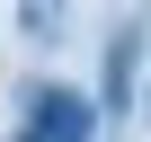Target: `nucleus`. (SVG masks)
I'll return each mask as SVG.
<instances>
[{
    "label": "nucleus",
    "instance_id": "obj_1",
    "mask_svg": "<svg viewBox=\"0 0 151 142\" xmlns=\"http://www.w3.org/2000/svg\"><path fill=\"white\" fill-rule=\"evenodd\" d=\"M89 133H98L89 98H71V89H36V107H27V133H18V142H89Z\"/></svg>",
    "mask_w": 151,
    "mask_h": 142
},
{
    "label": "nucleus",
    "instance_id": "obj_2",
    "mask_svg": "<svg viewBox=\"0 0 151 142\" xmlns=\"http://www.w3.org/2000/svg\"><path fill=\"white\" fill-rule=\"evenodd\" d=\"M133 53H142V27H116L107 36V107L133 98Z\"/></svg>",
    "mask_w": 151,
    "mask_h": 142
}]
</instances>
